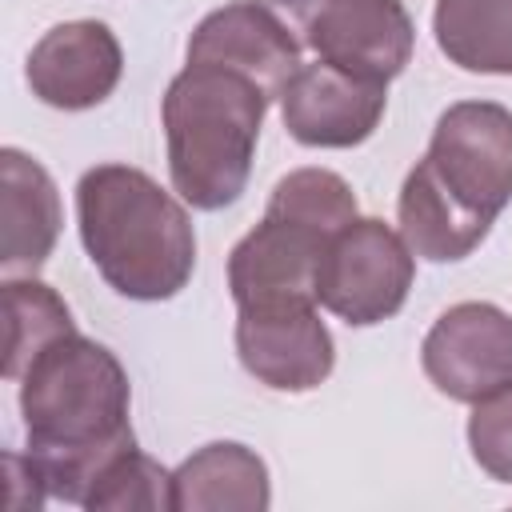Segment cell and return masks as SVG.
Returning <instances> with one entry per match:
<instances>
[{
  "label": "cell",
  "instance_id": "7",
  "mask_svg": "<svg viewBox=\"0 0 512 512\" xmlns=\"http://www.w3.org/2000/svg\"><path fill=\"white\" fill-rule=\"evenodd\" d=\"M416 280V252L376 216L344 224L316 268V300L352 328L396 316Z\"/></svg>",
  "mask_w": 512,
  "mask_h": 512
},
{
  "label": "cell",
  "instance_id": "18",
  "mask_svg": "<svg viewBox=\"0 0 512 512\" xmlns=\"http://www.w3.org/2000/svg\"><path fill=\"white\" fill-rule=\"evenodd\" d=\"M468 448L492 480L512 484V384L472 404Z\"/></svg>",
  "mask_w": 512,
  "mask_h": 512
},
{
  "label": "cell",
  "instance_id": "15",
  "mask_svg": "<svg viewBox=\"0 0 512 512\" xmlns=\"http://www.w3.org/2000/svg\"><path fill=\"white\" fill-rule=\"evenodd\" d=\"M432 36L456 68L512 76V0H436Z\"/></svg>",
  "mask_w": 512,
  "mask_h": 512
},
{
  "label": "cell",
  "instance_id": "12",
  "mask_svg": "<svg viewBox=\"0 0 512 512\" xmlns=\"http://www.w3.org/2000/svg\"><path fill=\"white\" fill-rule=\"evenodd\" d=\"M188 60L236 68L248 80H256L268 92V100H280L300 68V40L260 0H232L192 28Z\"/></svg>",
  "mask_w": 512,
  "mask_h": 512
},
{
  "label": "cell",
  "instance_id": "9",
  "mask_svg": "<svg viewBox=\"0 0 512 512\" xmlns=\"http://www.w3.org/2000/svg\"><path fill=\"white\" fill-rule=\"evenodd\" d=\"M424 376L448 400L476 404L512 384V316L488 300H464L436 316L420 344Z\"/></svg>",
  "mask_w": 512,
  "mask_h": 512
},
{
  "label": "cell",
  "instance_id": "14",
  "mask_svg": "<svg viewBox=\"0 0 512 512\" xmlns=\"http://www.w3.org/2000/svg\"><path fill=\"white\" fill-rule=\"evenodd\" d=\"M268 464L236 440H212L172 468V512H264Z\"/></svg>",
  "mask_w": 512,
  "mask_h": 512
},
{
  "label": "cell",
  "instance_id": "2",
  "mask_svg": "<svg viewBox=\"0 0 512 512\" xmlns=\"http://www.w3.org/2000/svg\"><path fill=\"white\" fill-rule=\"evenodd\" d=\"M512 204V112L496 100H456L440 112L428 152L400 184V236L420 260L472 256Z\"/></svg>",
  "mask_w": 512,
  "mask_h": 512
},
{
  "label": "cell",
  "instance_id": "17",
  "mask_svg": "<svg viewBox=\"0 0 512 512\" xmlns=\"http://www.w3.org/2000/svg\"><path fill=\"white\" fill-rule=\"evenodd\" d=\"M80 508L88 512H172V472L132 444L96 472Z\"/></svg>",
  "mask_w": 512,
  "mask_h": 512
},
{
  "label": "cell",
  "instance_id": "8",
  "mask_svg": "<svg viewBox=\"0 0 512 512\" xmlns=\"http://www.w3.org/2000/svg\"><path fill=\"white\" fill-rule=\"evenodd\" d=\"M312 296H260L236 304V356L272 392H312L336 368V344Z\"/></svg>",
  "mask_w": 512,
  "mask_h": 512
},
{
  "label": "cell",
  "instance_id": "1",
  "mask_svg": "<svg viewBox=\"0 0 512 512\" xmlns=\"http://www.w3.org/2000/svg\"><path fill=\"white\" fill-rule=\"evenodd\" d=\"M16 384L28 456L44 476L48 500L84 504L96 472L136 444L124 364L100 340L64 332L28 360Z\"/></svg>",
  "mask_w": 512,
  "mask_h": 512
},
{
  "label": "cell",
  "instance_id": "11",
  "mask_svg": "<svg viewBox=\"0 0 512 512\" xmlns=\"http://www.w3.org/2000/svg\"><path fill=\"white\" fill-rule=\"evenodd\" d=\"M124 76V48L104 20H64L48 28L24 64L32 96L60 112L104 104Z\"/></svg>",
  "mask_w": 512,
  "mask_h": 512
},
{
  "label": "cell",
  "instance_id": "13",
  "mask_svg": "<svg viewBox=\"0 0 512 512\" xmlns=\"http://www.w3.org/2000/svg\"><path fill=\"white\" fill-rule=\"evenodd\" d=\"M0 268L4 276H32L60 236V192L40 160L20 148H0Z\"/></svg>",
  "mask_w": 512,
  "mask_h": 512
},
{
  "label": "cell",
  "instance_id": "5",
  "mask_svg": "<svg viewBox=\"0 0 512 512\" xmlns=\"http://www.w3.org/2000/svg\"><path fill=\"white\" fill-rule=\"evenodd\" d=\"M360 216L352 184L332 168H296L276 180L264 220L228 252L232 300L312 296L328 240Z\"/></svg>",
  "mask_w": 512,
  "mask_h": 512
},
{
  "label": "cell",
  "instance_id": "10",
  "mask_svg": "<svg viewBox=\"0 0 512 512\" xmlns=\"http://www.w3.org/2000/svg\"><path fill=\"white\" fill-rule=\"evenodd\" d=\"M388 84L344 72L328 60L300 64L280 96V120L304 148H356L384 116Z\"/></svg>",
  "mask_w": 512,
  "mask_h": 512
},
{
  "label": "cell",
  "instance_id": "6",
  "mask_svg": "<svg viewBox=\"0 0 512 512\" xmlns=\"http://www.w3.org/2000/svg\"><path fill=\"white\" fill-rule=\"evenodd\" d=\"M272 8L300 48L344 72L396 80L416 48V24L400 0H260Z\"/></svg>",
  "mask_w": 512,
  "mask_h": 512
},
{
  "label": "cell",
  "instance_id": "4",
  "mask_svg": "<svg viewBox=\"0 0 512 512\" xmlns=\"http://www.w3.org/2000/svg\"><path fill=\"white\" fill-rule=\"evenodd\" d=\"M268 104L272 100L256 80L224 64L188 60L172 76L160 120L172 192L184 204L220 212L240 200L252 176Z\"/></svg>",
  "mask_w": 512,
  "mask_h": 512
},
{
  "label": "cell",
  "instance_id": "16",
  "mask_svg": "<svg viewBox=\"0 0 512 512\" xmlns=\"http://www.w3.org/2000/svg\"><path fill=\"white\" fill-rule=\"evenodd\" d=\"M4 316H8V340H4V380H20L28 360L52 344L64 332H76L72 308L36 276H8L4 280Z\"/></svg>",
  "mask_w": 512,
  "mask_h": 512
},
{
  "label": "cell",
  "instance_id": "3",
  "mask_svg": "<svg viewBox=\"0 0 512 512\" xmlns=\"http://www.w3.org/2000/svg\"><path fill=\"white\" fill-rule=\"evenodd\" d=\"M76 228L104 284L128 300H172L196 272L184 200L132 164H96L80 176Z\"/></svg>",
  "mask_w": 512,
  "mask_h": 512
}]
</instances>
